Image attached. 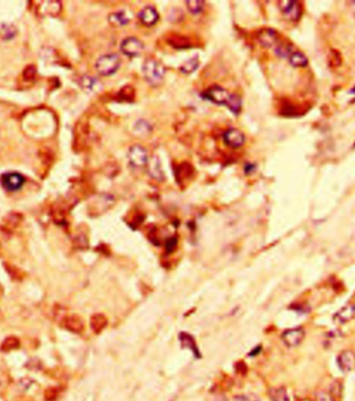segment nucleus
Returning <instances> with one entry per match:
<instances>
[{
	"label": "nucleus",
	"mask_w": 355,
	"mask_h": 401,
	"mask_svg": "<svg viewBox=\"0 0 355 401\" xmlns=\"http://www.w3.org/2000/svg\"><path fill=\"white\" fill-rule=\"evenodd\" d=\"M143 74L145 79L153 86H158L163 81L165 69L159 62L149 58L143 64Z\"/></svg>",
	"instance_id": "f257e3e1"
},
{
	"label": "nucleus",
	"mask_w": 355,
	"mask_h": 401,
	"mask_svg": "<svg viewBox=\"0 0 355 401\" xmlns=\"http://www.w3.org/2000/svg\"><path fill=\"white\" fill-rule=\"evenodd\" d=\"M121 65V60L118 55L114 53H109L102 55L98 58V61L96 62L95 68L97 70L100 75L102 76H110L114 74V73L118 70Z\"/></svg>",
	"instance_id": "f03ea898"
},
{
	"label": "nucleus",
	"mask_w": 355,
	"mask_h": 401,
	"mask_svg": "<svg viewBox=\"0 0 355 401\" xmlns=\"http://www.w3.org/2000/svg\"><path fill=\"white\" fill-rule=\"evenodd\" d=\"M202 97L206 100L211 101L214 104L227 106L228 102H230L231 100L232 94L228 93L226 90L223 89V87H220L218 85H214L210 87L209 90L204 92Z\"/></svg>",
	"instance_id": "7ed1b4c3"
},
{
	"label": "nucleus",
	"mask_w": 355,
	"mask_h": 401,
	"mask_svg": "<svg viewBox=\"0 0 355 401\" xmlns=\"http://www.w3.org/2000/svg\"><path fill=\"white\" fill-rule=\"evenodd\" d=\"M144 48L143 42L137 38H134V36L126 38L121 43V52L129 57H136L140 55L144 51Z\"/></svg>",
	"instance_id": "20e7f679"
},
{
	"label": "nucleus",
	"mask_w": 355,
	"mask_h": 401,
	"mask_svg": "<svg viewBox=\"0 0 355 401\" xmlns=\"http://www.w3.org/2000/svg\"><path fill=\"white\" fill-rule=\"evenodd\" d=\"M2 187L7 192H17L23 187L25 179L19 173H7L0 178Z\"/></svg>",
	"instance_id": "39448f33"
},
{
	"label": "nucleus",
	"mask_w": 355,
	"mask_h": 401,
	"mask_svg": "<svg viewBox=\"0 0 355 401\" xmlns=\"http://www.w3.org/2000/svg\"><path fill=\"white\" fill-rule=\"evenodd\" d=\"M128 160L132 166L144 167L145 165H146L147 161H149L147 152L144 147H142V145H132L128 152Z\"/></svg>",
	"instance_id": "423d86ee"
},
{
	"label": "nucleus",
	"mask_w": 355,
	"mask_h": 401,
	"mask_svg": "<svg viewBox=\"0 0 355 401\" xmlns=\"http://www.w3.org/2000/svg\"><path fill=\"white\" fill-rule=\"evenodd\" d=\"M306 337V332L302 327H294V329L286 330L282 334V340L286 346L293 348L298 346Z\"/></svg>",
	"instance_id": "0eeeda50"
},
{
	"label": "nucleus",
	"mask_w": 355,
	"mask_h": 401,
	"mask_svg": "<svg viewBox=\"0 0 355 401\" xmlns=\"http://www.w3.org/2000/svg\"><path fill=\"white\" fill-rule=\"evenodd\" d=\"M337 363L342 372H350L355 367V353L351 349H346V351L341 352L337 358Z\"/></svg>",
	"instance_id": "6e6552de"
},
{
	"label": "nucleus",
	"mask_w": 355,
	"mask_h": 401,
	"mask_svg": "<svg viewBox=\"0 0 355 401\" xmlns=\"http://www.w3.org/2000/svg\"><path fill=\"white\" fill-rule=\"evenodd\" d=\"M355 317V305L354 304H348L344 305L343 308L339 309L336 314L334 315V321L337 324L343 325L347 322L351 321V320Z\"/></svg>",
	"instance_id": "1a4fd4ad"
},
{
	"label": "nucleus",
	"mask_w": 355,
	"mask_h": 401,
	"mask_svg": "<svg viewBox=\"0 0 355 401\" xmlns=\"http://www.w3.org/2000/svg\"><path fill=\"white\" fill-rule=\"evenodd\" d=\"M225 143L232 148H240L245 143V136L240 130L231 128L224 134Z\"/></svg>",
	"instance_id": "9d476101"
},
{
	"label": "nucleus",
	"mask_w": 355,
	"mask_h": 401,
	"mask_svg": "<svg viewBox=\"0 0 355 401\" xmlns=\"http://www.w3.org/2000/svg\"><path fill=\"white\" fill-rule=\"evenodd\" d=\"M138 18L142 22V24L147 26V27H151L153 25H155L158 22L159 20V14L156 11V9L153 6H145V9H143L140 11L139 15H138Z\"/></svg>",
	"instance_id": "9b49d317"
},
{
	"label": "nucleus",
	"mask_w": 355,
	"mask_h": 401,
	"mask_svg": "<svg viewBox=\"0 0 355 401\" xmlns=\"http://www.w3.org/2000/svg\"><path fill=\"white\" fill-rule=\"evenodd\" d=\"M280 9L289 20H298L300 18L301 9L297 1H283L280 3Z\"/></svg>",
	"instance_id": "f8f14e48"
},
{
	"label": "nucleus",
	"mask_w": 355,
	"mask_h": 401,
	"mask_svg": "<svg viewBox=\"0 0 355 401\" xmlns=\"http://www.w3.org/2000/svg\"><path fill=\"white\" fill-rule=\"evenodd\" d=\"M258 40L261 44L265 47H272L274 48L276 44L279 42L277 38V33L270 28L263 29V31L258 34Z\"/></svg>",
	"instance_id": "ddd939ff"
},
{
	"label": "nucleus",
	"mask_w": 355,
	"mask_h": 401,
	"mask_svg": "<svg viewBox=\"0 0 355 401\" xmlns=\"http://www.w3.org/2000/svg\"><path fill=\"white\" fill-rule=\"evenodd\" d=\"M179 340L181 342V345L184 348H187L189 351L194 353L196 358H201V353L198 351V347L195 344V341L191 335L187 333H181L179 335Z\"/></svg>",
	"instance_id": "4468645a"
},
{
	"label": "nucleus",
	"mask_w": 355,
	"mask_h": 401,
	"mask_svg": "<svg viewBox=\"0 0 355 401\" xmlns=\"http://www.w3.org/2000/svg\"><path fill=\"white\" fill-rule=\"evenodd\" d=\"M64 326L66 330L74 333H80L83 329V323L77 316H69L65 318Z\"/></svg>",
	"instance_id": "2eb2a0df"
},
{
	"label": "nucleus",
	"mask_w": 355,
	"mask_h": 401,
	"mask_svg": "<svg viewBox=\"0 0 355 401\" xmlns=\"http://www.w3.org/2000/svg\"><path fill=\"white\" fill-rule=\"evenodd\" d=\"M288 60H289L290 64L293 65V67L303 68L307 64V56L303 54L302 52H300V51H297V50H294L293 52L290 54V56L288 57Z\"/></svg>",
	"instance_id": "dca6fc26"
},
{
	"label": "nucleus",
	"mask_w": 355,
	"mask_h": 401,
	"mask_svg": "<svg viewBox=\"0 0 355 401\" xmlns=\"http://www.w3.org/2000/svg\"><path fill=\"white\" fill-rule=\"evenodd\" d=\"M149 173L152 176V178L156 179L158 181H162L164 179V175L163 172L161 170V164L159 159L157 157H154L152 159V161L150 162V166H149Z\"/></svg>",
	"instance_id": "f3484780"
},
{
	"label": "nucleus",
	"mask_w": 355,
	"mask_h": 401,
	"mask_svg": "<svg viewBox=\"0 0 355 401\" xmlns=\"http://www.w3.org/2000/svg\"><path fill=\"white\" fill-rule=\"evenodd\" d=\"M129 21H130L129 17L126 15L124 11L116 12V13L109 15V22L116 26H124L126 24H128Z\"/></svg>",
	"instance_id": "a211bd4d"
},
{
	"label": "nucleus",
	"mask_w": 355,
	"mask_h": 401,
	"mask_svg": "<svg viewBox=\"0 0 355 401\" xmlns=\"http://www.w3.org/2000/svg\"><path fill=\"white\" fill-rule=\"evenodd\" d=\"M269 397L272 401H290L288 392L284 388H272L269 390Z\"/></svg>",
	"instance_id": "6ab92c4d"
},
{
	"label": "nucleus",
	"mask_w": 355,
	"mask_h": 401,
	"mask_svg": "<svg viewBox=\"0 0 355 401\" xmlns=\"http://www.w3.org/2000/svg\"><path fill=\"white\" fill-rule=\"evenodd\" d=\"M198 64H199V61H198L197 56L192 57L181 65L180 71L184 73V74H190V73L194 72L198 68Z\"/></svg>",
	"instance_id": "aec40b11"
},
{
	"label": "nucleus",
	"mask_w": 355,
	"mask_h": 401,
	"mask_svg": "<svg viewBox=\"0 0 355 401\" xmlns=\"http://www.w3.org/2000/svg\"><path fill=\"white\" fill-rule=\"evenodd\" d=\"M99 82L98 80L92 77V76H88V75H84L81 77L80 79V86L84 89L85 91H94L96 90V87L98 86Z\"/></svg>",
	"instance_id": "412c9836"
},
{
	"label": "nucleus",
	"mask_w": 355,
	"mask_h": 401,
	"mask_svg": "<svg viewBox=\"0 0 355 401\" xmlns=\"http://www.w3.org/2000/svg\"><path fill=\"white\" fill-rule=\"evenodd\" d=\"M20 346V341L16 337H7L3 340L1 344L2 352H11L14 349H17Z\"/></svg>",
	"instance_id": "4be33fe9"
},
{
	"label": "nucleus",
	"mask_w": 355,
	"mask_h": 401,
	"mask_svg": "<svg viewBox=\"0 0 355 401\" xmlns=\"http://www.w3.org/2000/svg\"><path fill=\"white\" fill-rule=\"evenodd\" d=\"M17 33V29L14 25L11 24H3L0 27V36L4 40L13 39Z\"/></svg>",
	"instance_id": "5701e85b"
},
{
	"label": "nucleus",
	"mask_w": 355,
	"mask_h": 401,
	"mask_svg": "<svg viewBox=\"0 0 355 401\" xmlns=\"http://www.w3.org/2000/svg\"><path fill=\"white\" fill-rule=\"evenodd\" d=\"M186 6L191 14L197 15L203 12L205 2L202 1V0H188V1H186Z\"/></svg>",
	"instance_id": "b1692460"
},
{
	"label": "nucleus",
	"mask_w": 355,
	"mask_h": 401,
	"mask_svg": "<svg viewBox=\"0 0 355 401\" xmlns=\"http://www.w3.org/2000/svg\"><path fill=\"white\" fill-rule=\"evenodd\" d=\"M241 106H242V102H241L240 97L237 96V95L235 94H232L231 100L227 104V108L230 109L233 113L238 114L241 112Z\"/></svg>",
	"instance_id": "393cba45"
},
{
	"label": "nucleus",
	"mask_w": 355,
	"mask_h": 401,
	"mask_svg": "<svg viewBox=\"0 0 355 401\" xmlns=\"http://www.w3.org/2000/svg\"><path fill=\"white\" fill-rule=\"evenodd\" d=\"M135 131H137L138 133H142V134H147L150 133L152 131V126L150 125L149 123L146 121L144 120H139L136 124H135Z\"/></svg>",
	"instance_id": "a878e982"
},
{
	"label": "nucleus",
	"mask_w": 355,
	"mask_h": 401,
	"mask_svg": "<svg viewBox=\"0 0 355 401\" xmlns=\"http://www.w3.org/2000/svg\"><path fill=\"white\" fill-rule=\"evenodd\" d=\"M44 6H47V10H45V11H47L46 13L48 15L58 14L59 11H61V7H62L59 1H46V3L44 4ZM45 11H44V12H45Z\"/></svg>",
	"instance_id": "bb28decb"
},
{
	"label": "nucleus",
	"mask_w": 355,
	"mask_h": 401,
	"mask_svg": "<svg viewBox=\"0 0 355 401\" xmlns=\"http://www.w3.org/2000/svg\"><path fill=\"white\" fill-rule=\"evenodd\" d=\"M315 401H336L334 396L327 392H319L315 396Z\"/></svg>",
	"instance_id": "cd10ccee"
},
{
	"label": "nucleus",
	"mask_w": 355,
	"mask_h": 401,
	"mask_svg": "<svg viewBox=\"0 0 355 401\" xmlns=\"http://www.w3.org/2000/svg\"><path fill=\"white\" fill-rule=\"evenodd\" d=\"M176 245H177V238H176V237H172V238H169V239L167 240V241H166L165 247H166V250H167L168 252H172V251L175 250Z\"/></svg>",
	"instance_id": "c85d7f7f"
},
{
	"label": "nucleus",
	"mask_w": 355,
	"mask_h": 401,
	"mask_svg": "<svg viewBox=\"0 0 355 401\" xmlns=\"http://www.w3.org/2000/svg\"><path fill=\"white\" fill-rule=\"evenodd\" d=\"M23 75H24V77H25L26 79H32V78L34 77V75H35V68L32 67V65H31V67H28V68L25 70Z\"/></svg>",
	"instance_id": "c756f323"
},
{
	"label": "nucleus",
	"mask_w": 355,
	"mask_h": 401,
	"mask_svg": "<svg viewBox=\"0 0 355 401\" xmlns=\"http://www.w3.org/2000/svg\"><path fill=\"white\" fill-rule=\"evenodd\" d=\"M32 384H33V381H31V380H28V378H25V380H22L19 385H20L21 389L25 391V390H27L29 387H31Z\"/></svg>",
	"instance_id": "7c9ffc66"
},
{
	"label": "nucleus",
	"mask_w": 355,
	"mask_h": 401,
	"mask_svg": "<svg viewBox=\"0 0 355 401\" xmlns=\"http://www.w3.org/2000/svg\"><path fill=\"white\" fill-rule=\"evenodd\" d=\"M255 170V165L254 164H247L245 167H244V172L246 174H249L250 172H253Z\"/></svg>",
	"instance_id": "2f4dec72"
},
{
	"label": "nucleus",
	"mask_w": 355,
	"mask_h": 401,
	"mask_svg": "<svg viewBox=\"0 0 355 401\" xmlns=\"http://www.w3.org/2000/svg\"><path fill=\"white\" fill-rule=\"evenodd\" d=\"M2 385H3V381H2V378L0 377V388H1Z\"/></svg>",
	"instance_id": "473e14b6"
}]
</instances>
